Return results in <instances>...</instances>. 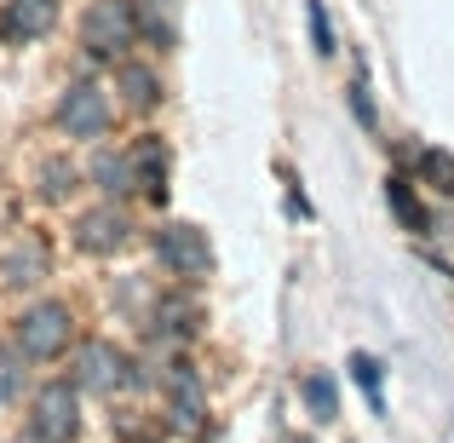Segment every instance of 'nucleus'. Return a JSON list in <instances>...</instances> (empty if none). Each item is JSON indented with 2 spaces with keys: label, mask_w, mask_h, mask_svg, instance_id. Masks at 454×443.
Returning <instances> with one entry per match:
<instances>
[{
  "label": "nucleus",
  "mask_w": 454,
  "mask_h": 443,
  "mask_svg": "<svg viewBox=\"0 0 454 443\" xmlns=\"http://www.w3.org/2000/svg\"><path fill=\"white\" fill-rule=\"evenodd\" d=\"M46 265H52V248H46V236L23 231L18 242L0 254V282H6V289H29V282L46 277Z\"/></svg>",
  "instance_id": "nucleus-7"
},
{
  "label": "nucleus",
  "mask_w": 454,
  "mask_h": 443,
  "mask_svg": "<svg viewBox=\"0 0 454 443\" xmlns=\"http://www.w3.org/2000/svg\"><path fill=\"white\" fill-rule=\"evenodd\" d=\"M420 185H432L437 196H454V155L449 150H420Z\"/></svg>",
  "instance_id": "nucleus-13"
},
{
  "label": "nucleus",
  "mask_w": 454,
  "mask_h": 443,
  "mask_svg": "<svg viewBox=\"0 0 454 443\" xmlns=\"http://www.w3.org/2000/svg\"><path fill=\"white\" fill-rule=\"evenodd\" d=\"M92 178H98L110 196H127V190H133V155H98V162H92Z\"/></svg>",
  "instance_id": "nucleus-12"
},
{
  "label": "nucleus",
  "mask_w": 454,
  "mask_h": 443,
  "mask_svg": "<svg viewBox=\"0 0 454 443\" xmlns=\"http://www.w3.org/2000/svg\"><path fill=\"white\" fill-rule=\"evenodd\" d=\"M69 340H75V317H69V305H29L18 317V352L29 357V363H52V357L69 352Z\"/></svg>",
  "instance_id": "nucleus-2"
},
{
  "label": "nucleus",
  "mask_w": 454,
  "mask_h": 443,
  "mask_svg": "<svg viewBox=\"0 0 454 443\" xmlns=\"http://www.w3.org/2000/svg\"><path fill=\"white\" fill-rule=\"evenodd\" d=\"M310 41H317V52H322V58L333 52V23L322 18V0H310Z\"/></svg>",
  "instance_id": "nucleus-19"
},
{
  "label": "nucleus",
  "mask_w": 454,
  "mask_h": 443,
  "mask_svg": "<svg viewBox=\"0 0 454 443\" xmlns=\"http://www.w3.org/2000/svg\"><path fill=\"white\" fill-rule=\"evenodd\" d=\"M138 35L145 29H138V6L133 0H92L87 18H81V41H87L92 58H121Z\"/></svg>",
  "instance_id": "nucleus-1"
},
{
  "label": "nucleus",
  "mask_w": 454,
  "mask_h": 443,
  "mask_svg": "<svg viewBox=\"0 0 454 443\" xmlns=\"http://www.w3.org/2000/svg\"><path fill=\"white\" fill-rule=\"evenodd\" d=\"M121 92H127V104H133V110L161 99V92H155V75H150V69H133V64L121 69Z\"/></svg>",
  "instance_id": "nucleus-16"
},
{
  "label": "nucleus",
  "mask_w": 454,
  "mask_h": 443,
  "mask_svg": "<svg viewBox=\"0 0 454 443\" xmlns=\"http://www.w3.org/2000/svg\"><path fill=\"white\" fill-rule=\"evenodd\" d=\"M69 178H75V173H69V162H46L41 167V196H69Z\"/></svg>",
  "instance_id": "nucleus-18"
},
{
  "label": "nucleus",
  "mask_w": 454,
  "mask_h": 443,
  "mask_svg": "<svg viewBox=\"0 0 454 443\" xmlns=\"http://www.w3.org/2000/svg\"><path fill=\"white\" fill-rule=\"evenodd\" d=\"M127 236H133V219H127V208H92L81 213L75 225V242L87 248V254H115V248H127Z\"/></svg>",
  "instance_id": "nucleus-8"
},
{
  "label": "nucleus",
  "mask_w": 454,
  "mask_h": 443,
  "mask_svg": "<svg viewBox=\"0 0 454 443\" xmlns=\"http://www.w3.org/2000/svg\"><path fill=\"white\" fill-rule=\"evenodd\" d=\"M75 386L92 392V398H104V392H115V386H127V357L115 352L110 340L81 345V357H75Z\"/></svg>",
  "instance_id": "nucleus-6"
},
{
  "label": "nucleus",
  "mask_w": 454,
  "mask_h": 443,
  "mask_svg": "<svg viewBox=\"0 0 454 443\" xmlns=\"http://www.w3.org/2000/svg\"><path fill=\"white\" fill-rule=\"evenodd\" d=\"M351 375H356V386L368 392V409L386 415V363H380V357H363V352H356V357H351Z\"/></svg>",
  "instance_id": "nucleus-11"
},
{
  "label": "nucleus",
  "mask_w": 454,
  "mask_h": 443,
  "mask_svg": "<svg viewBox=\"0 0 454 443\" xmlns=\"http://www.w3.org/2000/svg\"><path fill=\"white\" fill-rule=\"evenodd\" d=\"M58 127H64L69 138H98L104 127H110V99H104V87H92V81H75V87L64 92Z\"/></svg>",
  "instance_id": "nucleus-4"
},
{
  "label": "nucleus",
  "mask_w": 454,
  "mask_h": 443,
  "mask_svg": "<svg viewBox=\"0 0 454 443\" xmlns=\"http://www.w3.org/2000/svg\"><path fill=\"white\" fill-rule=\"evenodd\" d=\"M351 92H356V122H363L368 133H374V104H368V87H363V81H356Z\"/></svg>",
  "instance_id": "nucleus-20"
},
{
  "label": "nucleus",
  "mask_w": 454,
  "mask_h": 443,
  "mask_svg": "<svg viewBox=\"0 0 454 443\" xmlns=\"http://www.w3.org/2000/svg\"><path fill=\"white\" fill-rule=\"evenodd\" d=\"M58 18V0H6V18H0V29L12 35V41H35V35H46Z\"/></svg>",
  "instance_id": "nucleus-9"
},
{
  "label": "nucleus",
  "mask_w": 454,
  "mask_h": 443,
  "mask_svg": "<svg viewBox=\"0 0 454 443\" xmlns=\"http://www.w3.org/2000/svg\"><path fill=\"white\" fill-rule=\"evenodd\" d=\"M29 432H41V438H52V443H75V432H81V386H64V380L41 386Z\"/></svg>",
  "instance_id": "nucleus-3"
},
{
  "label": "nucleus",
  "mask_w": 454,
  "mask_h": 443,
  "mask_svg": "<svg viewBox=\"0 0 454 443\" xmlns=\"http://www.w3.org/2000/svg\"><path fill=\"white\" fill-rule=\"evenodd\" d=\"M173 392H178V421L196 426L201 421V392H196V380H190V375H173Z\"/></svg>",
  "instance_id": "nucleus-17"
},
{
  "label": "nucleus",
  "mask_w": 454,
  "mask_h": 443,
  "mask_svg": "<svg viewBox=\"0 0 454 443\" xmlns=\"http://www.w3.org/2000/svg\"><path fill=\"white\" fill-rule=\"evenodd\" d=\"M133 185H145L150 202H167V150L145 138V145L133 150Z\"/></svg>",
  "instance_id": "nucleus-10"
},
{
  "label": "nucleus",
  "mask_w": 454,
  "mask_h": 443,
  "mask_svg": "<svg viewBox=\"0 0 454 443\" xmlns=\"http://www.w3.org/2000/svg\"><path fill=\"white\" fill-rule=\"evenodd\" d=\"M167 12H173V0H138V29H150V41H173V18H167Z\"/></svg>",
  "instance_id": "nucleus-14"
},
{
  "label": "nucleus",
  "mask_w": 454,
  "mask_h": 443,
  "mask_svg": "<svg viewBox=\"0 0 454 443\" xmlns=\"http://www.w3.org/2000/svg\"><path fill=\"white\" fill-rule=\"evenodd\" d=\"M305 403L322 415V421H333V415H340V392H333V380L328 375H310L305 380Z\"/></svg>",
  "instance_id": "nucleus-15"
},
{
  "label": "nucleus",
  "mask_w": 454,
  "mask_h": 443,
  "mask_svg": "<svg viewBox=\"0 0 454 443\" xmlns=\"http://www.w3.org/2000/svg\"><path fill=\"white\" fill-rule=\"evenodd\" d=\"M161 259L178 277H213V242L196 225H167L161 231Z\"/></svg>",
  "instance_id": "nucleus-5"
},
{
  "label": "nucleus",
  "mask_w": 454,
  "mask_h": 443,
  "mask_svg": "<svg viewBox=\"0 0 454 443\" xmlns=\"http://www.w3.org/2000/svg\"><path fill=\"white\" fill-rule=\"evenodd\" d=\"M18 443H52V438H41V432H23Z\"/></svg>",
  "instance_id": "nucleus-21"
}]
</instances>
